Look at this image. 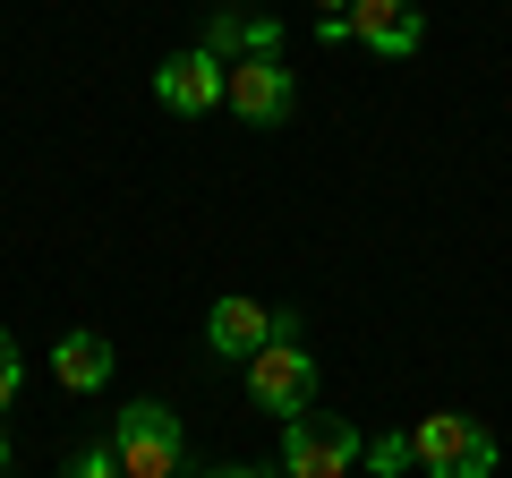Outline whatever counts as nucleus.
<instances>
[{
    "instance_id": "0eeeda50",
    "label": "nucleus",
    "mask_w": 512,
    "mask_h": 478,
    "mask_svg": "<svg viewBox=\"0 0 512 478\" xmlns=\"http://www.w3.org/2000/svg\"><path fill=\"white\" fill-rule=\"evenodd\" d=\"M154 94H163V111H188V120H197V111H214L222 103V60L205 52H171L163 69H154Z\"/></svg>"
},
{
    "instance_id": "1a4fd4ad",
    "label": "nucleus",
    "mask_w": 512,
    "mask_h": 478,
    "mask_svg": "<svg viewBox=\"0 0 512 478\" xmlns=\"http://www.w3.org/2000/svg\"><path fill=\"white\" fill-rule=\"evenodd\" d=\"M205 342H214L222 359H256V350L274 342V316L256 308V299H214V316H205Z\"/></svg>"
},
{
    "instance_id": "9b49d317",
    "label": "nucleus",
    "mask_w": 512,
    "mask_h": 478,
    "mask_svg": "<svg viewBox=\"0 0 512 478\" xmlns=\"http://www.w3.org/2000/svg\"><path fill=\"white\" fill-rule=\"evenodd\" d=\"M367 470H384V478H393V470H410V461H419V453H410V436H376V444H367Z\"/></svg>"
},
{
    "instance_id": "dca6fc26",
    "label": "nucleus",
    "mask_w": 512,
    "mask_h": 478,
    "mask_svg": "<svg viewBox=\"0 0 512 478\" xmlns=\"http://www.w3.org/2000/svg\"><path fill=\"white\" fill-rule=\"evenodd\" d=\"M0 470H9V436H0Z\"/></svg>"
},
{
    "instance_id": "7ed1b4c3",
    "label": "nucleus",
    "mask_w": 512,
    "mask_h": 478,
    "mask_svg": "<svg viewBox=\"0 0 512 478\" xmlns=\"http://www.w3.org/2000/svg\"><path fill=\"white\" fill-rule=\"evenodd\" d=\"M111 453H120L128 478H180V453H188V444H180V419H171L163 402H128Z\"/></svg>"
},
{
    "instance_id": "423d86ee",
    "label": "nucleus",
    "mask_w": 512,
    "mask_h": 478,
    "mask_svg": "<svg viewBox=\"0 0 512 478\" xmlns=\"http://www.w3.org/2000/svg\"><path fill=\"white\" fill-rule=\"evenodd\" d=\"M419 35H427L419 0H350V43H359V52L410 60V52H419Z\"/></svg>"
},
{
    "instance_id": "2eb2a0df",
    "label": "nucleus",
    "mask_w": 512,
    "mask_h": 478,
    "mask_svg": "<svg viewBox=\"0 0 512 478\" xmlns=\"http://www.w3.org/2000/svg\"><path fill=\"white\" fill-rule=\"evenodd\" d=\"M342 9H350V0H316V18H342Z\"/></svg>"
},
{
    "instance_id": "9d476101",
    "label": "nucleus",
    "mask_w": 512,
    "mask_h": 478,
    "mask_svg": "<svg viewBox=\"0 0 512 478\" xmlns=\"http://www.w3.org/2000/svg\"><path fill=\"white\" fill-rule=\"evenodd\" d=\"M52 376L69 393H94L111 376V342H103V333H69V342H52Z\"/></svg>"
},
{
    "instance_id": "6e6552de",
    "label": "nucleus",
    "mask_w": 512,
    "mask_h": 478,
    "mask_svg": "<svg viewBox=\"0 0 512 478\" xmlns=\"http://www.w3.org/2000/svg\"><path fill=\"white\" fill-rule=\"evenodd\" d=\"M205 52H214L222 69H231V60H282V26H274V18H248V9L222 0L214 26H205Z\"/></svg>"
},
{
    "instance_id": "f8f14e48",
    "label": "nucleus",
    "mask_w": 512,
    "mask_h": 478,
    "mask_svg": "<svg viewBox=\"0 0 512 478\" xmlns=\"http://www.w3.org/2000/svg\"><path fill=\"white\" fill-rule=\"evenodd\" d=\"M60 478H128V470H120V453H111V444H94V453H77Z\"/></svg>"
},
{
    "instance_id": "39448f33",
    "label": "nucleus",
    "mask_w": 512,
    "mask_h": 478,
    "mask_svg": "<svg viewBox=\"0 0 512 478\" xmlns=\"http://www.w3.org/2000/svg\"><path fill=\"white\" fill-rule=\"evenodd\" d=\"M222 103H231L239 120H256V129H274V120H291L299 86H291L282 60H231V69H222Z\"/></svg>"
},
{
    "instance_id": "ddd939ff",
    "label": "nucleus",
    "mask_w": 512,
    "mask_h": 478,
    "mask_svg": "<svg viewBox=\"0 0 512 478\" xmlns=\"http://www.w3.org/2000/svg\"><path fill=\"white\" fill-rule=\"evenodd\" d=\"M18 385H26V359H18V342H9V333H0V410L18 402Z\"/></svg>"
},
{
    "instance_id": "f03ea898",
    "label": "nucleus",
    "mask_w": 512,
    "mask_h": 478,
    "mask_svg": "<svg viewBox=\"0 0 512 478\" xmlns=\"http://www.w3.org/2000/svg\"><path fill=\"white\" fill-rule=\"evenodd\" d=\"M359 427L350 419H282V478H350V461H359Z\"/></svg>"
},
{
    "instance_id": "f257e3e1",
    "label": "nucleus",
    "mask_w": 512,
    "mask_h": 478,
    "mask_svg": "<svg viewBox=\"0 0 512 478\" xmlns=\"http://www.w3.org/2000/svg\"><path fill=\"white\" fill-rule=\"evenodd\" d=\"M410 453H419L427 478H495V436L461 410H436V419L410 427Z\"/></svg>"
},
{
    "instance_id": "20e7f679",
    "label": "nucleus",
    "mask_w": 512,
    "mask_h": 478,
    "mask_svg": "<svg viewBox=\"0 0 512 478\" xmlns=\"http://www.w3.org/2000/svg\"><path fill=\"white\" fill-rule=\"evenodd\" d=\"M248 402L256 410H274V419H308V402H316V359L299 342H265L248 359Z\"/></svg>"
},
{
    "instance_id": "4468645a",
    "label": "nucleus",
    "mask_w": 512,
    "mask_h": 478,
    "mask_svg": "<svg viewBox=\"0 0 512 478\" xmlns=\"http://www.w3.org/2000/svg\"><path fill=\"white\" fill-rule=\"evenodd\" d=\"M205 478H256V470H239V461H222V470H205Z\"/></svg>"
}]
</instances>
